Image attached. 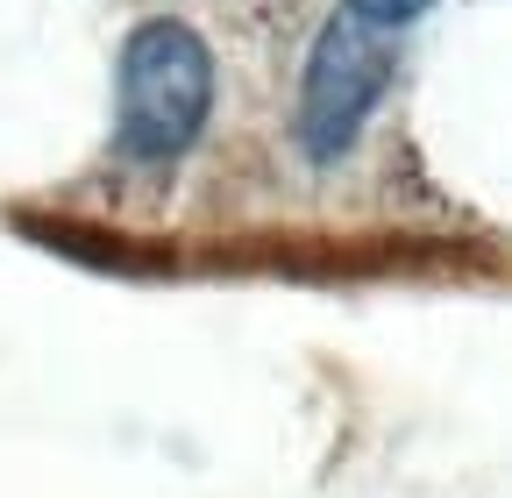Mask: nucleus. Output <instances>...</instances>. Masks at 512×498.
<instances>
[{
    "instance_id": "f257e3e1",
    "label": "nucleus",
    "mask_w": 512,
    "mask_h": 498,
    "mask_svg": "<svg viewBox=\"0 0 512 498\" xmlns=\"http://www.w3.org/2000/svg\"><path fill=\"white\" fill-rule=\"evenodd\" d=\"M214 107V57L185 22H143L121 50V150L164 164L192 150Z\"/></svg>"
},
{
    "instance_id": "f03ea898",
    "label": "nucleus",
    "mask_w": 512,
    "mask_h": 498,
    "mask_svg": "<svg viewBox=\"0 0 512 498\" xmlns=\"http://www.w3.org/2000/svg\"><path fill=\"white\" fill-rule=\"evenodd\" d=\"M384 79H392V36L377 22H363L356 8H342L313 43L306 65V93H299V143L328 164L356 143V129L370 121Z\"/></svg>"
},
{
    "instance_id": "7ed1b4c3",
    "label": "nucleus",
    "mask_w": 512,
    "mask_h": 498,
    "mask_svg": "<svg viewBox=\"0 0 512 498\" xmlns=\"http://www.w3.org/2000/svg\"><path fill=\"white\" fill-rule=\"evenodd\" d=\"M349 8L363 15V22H377V29H399V22H413V15H427L434 0H349Z\"/></svg>"
}]
</instances>
